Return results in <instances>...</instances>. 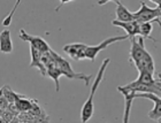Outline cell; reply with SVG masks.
<instances>
[{"label": "cell", "instance_id": "23", "mask_svg": "<svg viewBox=\"0 0 161 123\" xmlns=\"http://www.w3.org/2000/svg\"><path fill=\"white\" fill-rule=\"evenodd\" d=\"M159 76H160V77H161V74H159Z\"/></svg>", "mask_w": 161, "mask_h": 123}, {"label": "cell", "instance_id": "13", "mask_svg": "<svg viewBox=\"0 0 161 123\" xmlns=\"http://www.w3.org/2000/svg\"><path fill=\"white\" fill-rule=\"evenodd\" d=\"M115 3H116V10H115L116 20L122 21V22H129V21H134L135 20L134 13L128 9L123 3H121L120 0L115 1Z\"/></svg>", "mask_w": 161, "mask_h": 123}, {"label": "cell", "instance_id": "5", "mask_svg": "<svg viewBox=\"0 0 161 123\" xmlns=\"http://www.w3.org/2000/svg\"><path fill=\"white\" fill-rule=\"evenodd\" d=\"M127 38H130L128 35H123V36H115V37H109V38H106L105 40H103L101 43H99L98 45H93V46H87L86 48V59L87 60L94 61L96 58L101 51L106 50L109 45L116 43V42H121V40H124Z\"/></svg>", "mask_w": 161, "mask_h": 123}, {"label": "cell", "instance_id": "2", "mask_svg": "<svg viewBox=\"0 0 161 123\" xmlns=\"http://www.w3.org/2000/svg\"><path fill=\"white\" fill-rule=\"evenodd\" d=\"M109 62H111V59H108V58L107 59H105V60L101 62L100 68H99L97 75H96V77H94L93 83H92V85H91L90 94H89L87 99L85 100V103H83V107H82V109H80V121H82V122H87V121L92 117V115H93L94 94H96V91L98 90V87H99L100 83L103 82V80H104L105 71H106V68L108 67Z\"/></svg>", "mask_w": 161, "mask_h": 123}, {"label": "cell", "instance_id": "4", "mask_svg": "<svg viewBox=\"0 0 161 123\" xmlns=\"http://www.w3.org/2000/svg\"><path fill=\"white\" fill-rule=\"evenodd\" d=\"M135 20L138 22H153L157 21V23L161 27V9L157 6L154 8L148 7L145 3H141V8L137 12H134Z\"/></svg>", "mask_w": 161, "mask_h": 123}, {"label": "cell", "instance_id": "8", "mask_svg": "<svg viewBox=\"0 0 161 123\" xmlns=\"http://www.w3.org/2000/svg\"><path fill=\"white\" fill-rule=\"evenodd\" d=\"M89 45L82 43H74V44H67L62 47V50L70 57V59L75 61H80L86 59V48Z\"/></svg>", "mask_w": 161, "mask_h": 123}, {"label": "cell", "instance_id": "15", "mask_svg": "<svg viewBox=\"0 0 161 123\" xmlns=\"http://www.w3.org/2000/svg\"><path fill=\"white\" fill-rule=\"evenodd\" d=\"M46 73L47 76L51 77L52 80L55 82V91L59 92L60 91V77L64 76V74L61 71V69L59 68L58 64H53V66H50L46 68Z\"/></svg>", "mask_w": 161, "mask_h": 123}, {"label": "cell", "instance_id": "3", "mask_svg": "<svg viewBox=\"0 0 161 123\" xmlns=\"http://www.w3.org/2000/svg\"><path fill=\"white\" fill-rule=\"evenodd\" d=\"M52 54H53L54 58H55V60H57V62H58V66H59V68L61 69V71H62L64 77H67L69 80L83 81L84 84H85L86 87L90 85V82H91V80L93 78V75H86V74H83V73H76L75 70H73L69 61L66 60V59L62 58L61 55H59V54H58L57 52H54L53 50H52Z\"/></svg>", "mask_w": 161, "mask_h": 123}, {"label": "cell", "instance_id": "11", "mask_svg": "<svg viewBox=\"0 0 161 123\" xmlns=\"http://www.w3.org/2000/svg\"><path fill=\"white\" fill-rule=\"evenodd\" d=\"M42 53H43V52H40V51L37 50L36 47L31 46L30 45L31 62H30V64H29V67H30V68H32V67H37L38 70L40 71V74H42L44 77H46L47 76L46 67L44 66L43 60H42Z\"/></svg>", "mask_w": 161, "mask_h": 123}, {"label": "cell", "instance_id": "16", "mask_svg": "<svg viewBox=\"0 0 161 123\" xmlns=\"http://www.w3.org/2000/svg\"><path fill=\"white\" fill-rule=\"evenodd\" d=\"M152 31H153V24L152 22H142L141 23V36H143L145 39H151L153 42L157 40L151 36Z\"/></svg>", "mask_w": 161, "mask_h": 123}, {"label": "cell", "instance_id": "9", "mask_svg": "<svg viewBox=\"0 0 161 123\" xmlns=\"http://www.w3.org/2000/svg\"><path fill=\"white\" fill-rule=\"evenodd\" d=\"M19 37L20 39L27 42L31 45V46L36 47L37 50H39L40 52H47V51H51L52 48L50 47V45L46 43V40H44L42 37L38 36H32V35H29L25 30L21 29L20 33H19Z\"/></svg>", "mask_w": 161, "mask_h": 123}, {"label": "cell", "instance_id": "6", "mask_svg": "<svg viewBox=\"0 0 161 123\" xmlns=\"http://www.w3.org/2000/svg\"><path fill=\"white\" fill-rule=\"evenodd\" d=\"M118 91L122 93V96L124 98V115H123V122L128 123L129 122V116H130V110L131 106L134 100L136 99V91L134 89L129 87L128 85H121L118 87Z\"/></svg>", "mask_w": 161, "mask_h": 123}, {"label": "cell", "instance_id": "10", "mask_svg": "<svg viewBox=\"0 0 161 123\" xmlns=\"http://www.w3.org/2000/svg\"><path fill=\"white\" fill-rule=\"evenodd\" d=\"M112 24L115 25V27L122 28L130 38L141 35V22H138L137 20L129 21V22H122V21L114 20L112 22Z\"/></svg>", "mask_w": 161, "mask_h": 123}, {"label": "cell", "instance_id": "22", "mask_svg": "<svg viewBox=\"0 0 161 123\" xmlns=\"http://www.w3.org/2000/svg\"><path fill=\"white\" fill-rule=\"evenodd\" d=\"M151 1H152V3H154V0H151Z\"/></svg>", "mask_w": 161, "mask_h": 123}, {"label": "cell", "instance_id": "19", "mask_svg": "<svg viewBox=\"0 0 161 123\" xmlns=\"http://www.w3.org/2000/svg\"><path fill=\"white\" fill-rule=\"evenodd\" d=\"M108 1H112V0H98V3L101 6V5H105L106 3H108ZM113 1H118V0H113Z\"/></svg>", "mask_w": 161, "mask_h": 123}, {"label": "cell", "instance_id": "20", "mask_svg": "<svg viewBox=\"0 0 161 123\" xmlns=\"http://www.w3.org/2000/svg\"><path fill=\"white\" fill-rule=\"evenodd\" d=\"M154 3H158V6H159V5H161V0H154Z\"/></svg>", "mask_w": 161, "mask_h": 123}, {"label": "cell", "instance_id": "18", "mask_svg": "<svg viewBox=\"0 0 161 123\" xmlns=\"http://www.w3.org/2000/svg\"><path fill=\"white\" fill-rule=\"evenodd\" d=\"M70 1H76V0H60V6L57 7V8H55V10H59V9H60V7H61V6H64V3H70Z\"/></svg>", "mask_w": 161, "mask_h": 123}, {"label": "cell", "instance_id": "14", "mask_svg": "<svg viewBox=\"0 0 161 123\" xmlns=\"http://www.w3.org/2000/svg\"><path fill=\"white\" fill-rule=\"evenodd\" d=\"M37 103H38L37 100L28 99V98H25V97L22 96V94H21L20 98L15 101V105H16L17 109L20 110V113L21 112H29V110L32 109Z\"/></svg>", "mask_w": 161, "mask_h": 123}, {"label": "cell", "instance_id": "12", "mask_svg": "<svg viewBox=\"0 0 161 123\" xmlns=\"http://www.w3.org/2000/svg\"><path fill=\"white\" fill-rule=\"evenodd\" d=\"M13 40L9 30H3L0 33V51L5 54H10L13 52Z\"/></svg>", "mask_w": 161, "mask_h": 123}, {"label": "cell", "instance_id": "7", "mask_svg": "<svg viewBox=\"0 0 161 123\" xmlns=\"http://www.w3.org/2000/svg\"><path fill=\"white\" fill-rule=\"evenodd\" d=\"M136 98H144L154 103V106L148 112V117L151 120L158 121L161 117V97L152 92H138L136 93Z\"/></svg>", "mask_w": 161, "mask_h": 123}, {"label": "cell", "instance_id": "17", "mask_svg": "<svg viewBox=\"0 0 161 123\" xmlns=\"http://www.w3.org/2000/svg\"><path fill=\"white\" fill-rule=\"evenodd\" d=\"M1 94L6 97L7 100H8L10 103H15V101H16V100L19 99V98H20V96H21V94H17V93L14 92V91L12 90L8 85H5V87H3V89H1Z\"/></svg>", "mask_w": 161, "mask_h": 123}, {"label": "cell", "instance_id": "1", "mask_svg": "<svg viewBox=\"0 0 161 123\" xmlns=\"http://www.w3.org/2000/svg\"><path fill=\"white\" fill-rule=\"evenodd\" d=\"M131 47L129 53V61H130L136 69L139 71H148L154 75L155 63L153 57L148 53L145 48V38L143 36L131 37Z\"/></svg>", "mask_w": 161, "mask_h": 123}, {"label": "cell", "instance_id": "21", "mask_svg": "<svg viewBox=\"0 0 161 123\" xmlns=\"http://www.w3.org/2000/svg\"><path fill=\"white\" fill-rule=\"evenodd\" d=\"M158 122H160V123H161V117H160V119H159V120H158Z\"/></svg>", "mask_w": 161, "mask_h": 123}]
</instances>
